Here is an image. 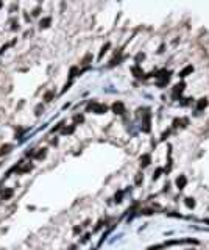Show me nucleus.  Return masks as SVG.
<instances>
[{
	"label": "nucleus",
	"instance_id": "nucleus-1",
	"mask_svg": "<svg viewBox=\"0 0 209 250\" xmlns=\"http://www.w3.org/2000/svg\"><path fill=\"white\" fill-rule=\"evenodd\" d=\"M88 109H94V113H97V114H103L108 108H106V105H100V103H91L88 106Z\"/></svg>",
	"mask_w": 209,
	"mask_h": 250
},
{
	"label": "nucleus",
	"instance_id": "nucleus-2",
	"mask_svg": "<svg viewBox=\"0 0 209 250\" xmlns=\"http://www.w3.org/2000/svg\"><path fill=\"white\" fill-rule=\"evenodd\" d=\"M112 111L115 113V114H123L125 113V106L122 102H115L114 105H112Z\"/></svg>",
	"mask_w": 209,
	"mask_h": 250
},
{
	"label": "nucleus",
	"instance_id": "nucleus-3",
	"mask_svg": "<svg viewBox=\"0 0 209 250\" xmlns=\"http://www.w3.org/2000/svg\"><path fill=\"white\" fill-rule=\"evenodd\" d=\"M142 125H144V127H142V130H144L145 133L150 131V114H148V113L145 114V119H144V124H142Z\"/></svg>",
	"mask_w": 209,
	"mask_h": 250
},
{
	"label": "nucleus",
	"instance_id": "nucleus-4",
	"mask_svg": "<svg viewBox=\"0 0 209 250\" xmlns=\"http://www.w3.org/2000/svg\"><path fill=\"white\" fill-rule=\"evenodd\" d=\"M186 183H187V180H186V177H184V175H180V177L176 178V186H178L180 189H183V188H184Z\"/></svg>",
	"mask_w": 209,
	"mask_h": 250
},
{
	"label": "nucleus",
	"instance_id": "nucleus-5",
	"mask_svg": "<svg viewBox=\"0 0 209 250\" xmlns=\"http://www.w3.org/2000/svg\"><path fill=\"white\" fill-rule=\"evenodd\" d=\"M150 161H151L150 155H142V156H141V166H142V167L148 166V164H150Z\"/></svg>",
	"mask_w": 209,
	"mask_h": 250
},
{
	"label": "nucleus",
	"instance_id": "nucleus-6",
	"mask_svg": "<svg viewBox=\"0 0 209 250\" xmlns=\"http://www.w3.org/2000/svg\"><path fill=\"white\" fill-rule=\"evenodd\" d=\"M190 72H194V67H192V66H187V67H184L183 71H181L180 77H187V74H190Z\"/></svg>",
	"mask_w": 209,
	"mask_h": 250
},
{
	"label": "nucleus",
	"instance_id": "nucleus-7",
	"mask_svg": "<svg viewBox=\"0 0 209 250\" xmlns=\"http://www.w3.org/2000/svg\"><path fill=\"white\" fill-rule=\"evenodd\" d=\"M208 106V100L206 99H200L198 100V103H197V108L198 109H203V108H206Z\"/></svg>",
	"mask_w": 209,
	"mask_h": 250
},
{
	"label": "nucleus",
	"instance_id": "nucleus-8",
	"mask_svg": "<svg viewBox=\"0 0 209 250\" xmlns=\"http://www.w3.org/2000/svg\"><path fill=\"white\" fill-rule=\"evenodd\" d=\"M13 195V189H6V191L2 192V200H8Z\"/></svg>",
	"mask_w": 209,
	"mask_h": 250
},
{
	"label": "nucleus",
	"instance_id": "nucleus-9",
	"mask_svg": "<svg viewBox=\"0 0 209 250\" xmlns=\"http://www.w3.org/2000/svg\"><path fill=\"white\" fill-rule=\"evenodd\" d=\"M183 89H184V83H178L176 86H175V89H173V92H175V95L178 94V92H183Z\"/></svg>",
	"mask_w": 209,
	"mask_h": 250
},
{
	"label": "nucleus",
	"instance_id": "nucleus-10",
	"mask_svg": "<svg viewBox=\"0 0 209 250\" xmlns=\"http://www.w3.org/2000/svg\"><path fill=\"white\" fill-rule=\"evenodd\" d=\"M9 150H11V145H9V144L2 145V149H0V155H5V153H8Z\"/></svg>",
	"mask_w": 209,
	"mask_h": 250
},
{
	"label": "nucleus",
	"instance_id": "nucleus-11",
	"mask_svg": "<svg viewBox=\"0 0 209 250\" xmlns=\"http://www.w3.org/2000/svg\"><path fill=\"white\" fill-rule=\"evenodd\" d=\"M186 205H187L189 208H194V206H195V202H194V199L187 197V199H186Z\"/></svg>",
	"mask_w": 209,
	"mask_h": 250
},
{
	"label": "nucleus",
	"instance_id": "nucleus-12",
	"mask_svg": "<svg viewBox=\"0 0 209 250\" xmlns=\"http://www.w3.org/2000/svg\"><path fill=\"white\" fill-rule=\"evenodd\" d=\"M48 24H50V17H45V19H42L41 21V27H48Z\"/></svg>",
	"mask_w": 209,
	"mask_h": 250
},
{
	"label": "nucleus",
	"instance_id": "nucleus-13",
	"mask_svg": "<svg viewBox=\"0 0 209 250\" xmlns=\"http://www.w3.org/2000/svg\"><path fill=\"white\" fill-rule=\"evenodd\" d=\"M133 72H134V74H136V77H141V74H142V72L139 71L137 67H134V69H133Z\"/></svg>",
	"mask_w": 209,
	"mask_h": 250
},
{
	"label": "nucleus",
	"instance_id": "nucleus-14",
	"mask_svg": "<svg viewBox=\"0 0 209 250\" xmlns=\"http://www.w3.org/2000/svg\"><path fill=\"white\" fill-rule=\"evenodd\" d=\"M75 122H83V116H75Z\"/></svg>",
	"mask_w": 209,
	"mask_h": 250
},
{
	"label": "nucleus",
	"instance_id": "nucleus-15",
	"mask_svg": "<svg viewBox=\"0 0 209 250\" xmlns=\"http://www.w3.org/2000/svg\"><path fill=\"white\" fill-rule=\"evenodd\" d=\"M108 47H109V44H106V45H105V47H103V49H102V52H100V56H102V55H103V53L106 52V49H108Z\"/></svg>",
	"mask_w": 209,
	"mask_h": 250
},
{
	"label": "nucleus",
	"instance_id": "nucleus-16",
	"mask_svg": "<svg viewBox=\"0 0 209 250\" xmlns=\"http://www.w3.org/2000/svg\"><path fill=\"white\" fill-rule=\"evenodd\" d=\"M52 95H53L52 92H47V94H45V100H50V99H52Z\"/></svg>",
	"mask_w": 209,
	"mask_h": 250
},
{
	"label": "nucleus",
	"instance_id": "nucleus-17",
	"mask_svg": "<svg viewBox=\"0 0 209 250\" xmlns=\"http://www.w3.org/2000/svg\"><path fill=\"white\" fill-rule=\"evenodd\" d=\"M0 6H2V3H0Z\"/></svg>",
	"mask_w": 209,
	"mask_h": 250
}]
</instances>
